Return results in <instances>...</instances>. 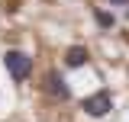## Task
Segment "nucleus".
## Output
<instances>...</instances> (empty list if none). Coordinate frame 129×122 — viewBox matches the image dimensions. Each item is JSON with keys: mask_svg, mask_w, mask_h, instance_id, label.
Returning <instances> with one entry per match:
<instances>
[{"mask_svg": "<svg viewBox=\"0 0 129 122\" xmlns=\"http://www.w3.org/2000/svg\"><path fill=\"white\" fill-rule=\"evenodd\" d=\"M64 64H68V68H84V64H87V48L84 45L68 48V51H64Z\"/></svg>", "mask_w": 129, "mask_h": 122, "instance_id": "obj_4", "label": "nucleus"}, {"mask_svg": "<svg viewBox=\"0 0 129 122\" xmlns=\"http://www.w3.org/2000/svg\"><path fill=\"white\" fill-rule=\"evenodd\" d=\"M3 64H7V71H10L13 80H26L32 74V58L26 51H7L3 55Z\"/></svg>", "mask_w": 129, "mask_h": 122, "instance_id": "obj_1", "label": "nucleus"}, {"mask_svg": "<svg viewBox=\"0 0 129 122\" xmlns=\"http://www.w3.org/2000/svg\"><path fill=\"white\" fill-rule=\"evenodd\" d=\"M45 90L55 96V100H71V87L61 80V74H48V84H45Z\"/></svg>", "mask_w": 129, "mask_h": 122, "instance_id": "obj_3", "label": "nucleus"}, {"mask_svg": "<svg viewBox=\"0 0 129 122\" xmlns=\"http://www.w3.org/2000/svg\"><path fill=\"white\" fill-rule=\"evenodd\" d=\"M113 7H129V0H110Z\"/></svg>", "mask_w": 129, "mask_h": 122, "instance_id": "obj_6", "label": "nucleus"}, {"mask_svg": "<svg viewBox=\"0 0 129 122\" xmlns=\"http://www.w3.org/2000/svg\"><path fill=\"white\" fill-rule=\"evenodd\" d=\"M94 19L103 26V29H113V23H116V19H113V13H107V10H94Z\"/></svg>", "mask_w": 129, "mask_h": 122, "instance_id": "obj_5", "label": "nucleus"}, {"mask_svg": "<svg viewBox=\"0 0 129 122\" xmlns=\"http://www.w3.org/2000/svg\"><path fill=\"white\" fill-rule=\"evenodd\" d=\"M81 109H84L87 116H94V119H103V116L113 109V96H110V90H97V93H90V96L81 103Z\"/></svg>", "mask_w": 129, "mask_h": 122, "instance_id": "obj_2", "label": "nucleus"}]
</instances>
